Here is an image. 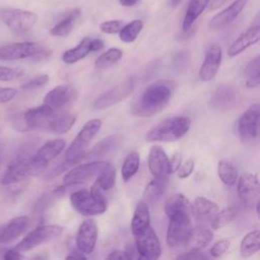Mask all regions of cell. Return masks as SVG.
<instances>
[{
    "mask_svg": "<svg viewBox=\"0 0 260 260\" xmlns=\"http://www.w3.org/2000/svg\"><path fill=\"white\" fill-rule=\"evenodd\" d=\"M50 77L48 74H41V75H38L29 80H27L25 83H23L21 85V88L23 90H34V89H37V88H40L44 85H46L49 81Z\"/></svg>",
    "mask_w": 260,
    "mask_h": 260,
    "instance_id": "obj_47",
    "label": "cell"
},
{
    "mask_svg": "<svg viewBox=\"0 0 260 260\" xmlns=\"http://www.w3.org/2000/svg\"><path fill=\"white\" fill-rule=\"evenodd\" d=\"M195 168V160L193 158H189L187 159L183 165L180 166V168L178 169V177L180 179H186L188 178L194 171Z\"/></svg>",
    "mask_w": 260,
    "mask_h": 260,
    "instance_id": "obj_50",
    "label": "cell"
},
{
    "mask_svg": "<svg viewBox=\"0 0 260 260\" xmlns=\"http://www.w3.org/2000/svg\"><path fill=\"white\" fill-rule=\"evenodd\" d=\"M29 217L20 215L11 218L8 222L0 226V245L9 244L18 239L27 230Z\"/></svg>",
    "mask_w": 260,
    "mask_h": 260,
    "instance_id": "obj_21",
    "label": "cell"
},
{
    "mask_svg": "<svg viewBox=\"0 0 260 260\" xmlns=\"http://www.w3.org/2000/svg\"><path fill=\"white\" fill-rule=\"evenodd\" d=\"M150 225V214L148 204L145 201H140L136 205L134 214L131 220V232L134 236L142 233Z\"/></svg>",
    "mask_w": 260,
    "mask_h": 260,
    "instance_id": "obj_28",
    "label": "cell"
},
{
    "mask_svg": "<svg viewBox=\"0 0 260 260\" xmlns=\"http://www.w3.org/2000/svg\"><path fill=\"white\" fill-rule=\"evenodd\" d=\"M58 198H59V196L53 190L51 192L44 193L35 202L34 211L35 212H43V211L47 210L48 208H50L54 204V202Z\"/></svg>",
    "mask_w": 260,
    "mask_h": 260,
    "instance_id": "obj_44",
    "label": "cell"
},
{
    "mask_svg": "<svg viewBox=\"0 0 260 260\" xmlns=\"http://www.w3.org/2000/svg\"><path fill=\"white\" fill-rule=\"evenodd\" d=\"M0 19L15 36L29 31L38 21V15L29 10L19 8H4L0 11Z\"/></svg>",
    "mask_w": 260,
    "mask_h": 260,
    "instance_id": "obj_6",
    "label": "cell"
},
{
    "mask_svg": "<svg viewBox=\"0 0 260 260\" xmlns=\"http://www.w3.org/2000/svg\"><path fill=\"white\" fill-rule=\"evenodd\" d=\"M115 181H116V169L111 162H109L106 166V168L101 172V174L96 177L92 185H94L102 191H108L114 187Z\"/></svg>",
    "mask_w": 260,
    "mask_h": 260,
    "instance_id": "obj_39",
    "label": "cell"
},
{
    "mask_svg": "<svg viewBox=\"0 0 260 260\" xmlns=\"http://www.w3.org/2000/svg\"><path fill=\"white\" fill-rule=\"evenodd\" d=\"M248 0H235L224 9L216 13L209 21V27L219 29L231 24L246 7Z\"/></svg>",
    "mask_w": 260,
    "mask_h": 260,
    "instance_id": "obj_20",
    "label": "cell"
},
{
    "mask_svg": "<svg viewBox=\"0 0 260 260\" xmlns=\"http://www.w3.org/2000/svg\"><path fill=\"white\" fill-rule=\"evenodd\" d=\"M98 225L93 219L88 218L82 221L75 237L77 250L83 254L92 253L98 241Z\"/></svg>",
    "mask_w": 260,
    "mask_h": 260,
    "instance_id": "obj_17",
    "label": "cell"
},
{
    "mask_svg": "<svg viewBox=\"0 0 260 260\" xmlns=\"http://www.w3.org/2000/svg\"><path fill=\"white\" fill-rule=\"evenodd\" d=\"M67 259H86V257L84 256V254L83 253H81V252H74L73 254H70V255H68L67 257H66Z\"/></svg>",
    "mask_w": 260,
    "mask_h": 260,
    "instance_id": "obj_58",
    "label": "cell"
},
{
    "mask_svg": "<svg viewBox=\"0 0 260 260\" xmlns=\"http://www.w3.org/2000/svg\"><path fill=\"white\" fill-rule=\"evenodd\" d=\"M51 51L46 49L42 44L37 42H20L3 45L0 47L1 61H15L29 59L34 62L47 60Z\"/></svg>",
    "mask_w": 260,
    "mask_h": 260,
    "instance_id": "obj_4",
    "label": "cell"
},
{
    "mask_svg": "<svg viewBox=\"0 0 260 260\" xmlns=\"http://www.w3.org/2000/svg\"><path fill=\"white\" fill-rule=\"evenodd\" d=\"M175 84L170 80H157L147 85L131 108L136 117H151L160 112L171 101Z\"/></svg>",
    "mask_w": 260,
    "mask_h": 260,
    "instance_id": "obj_1",
    "label": "cell"
},
{
    "mask_svg": "<svg viewBox=\"0 0 260 260\" xmlns=\"http://www.w3.org/2000/svg\"><path fill=\"white\" fill-rule=\"evenodd\" d=\"M143 28V21L141 19H133L132 21L124 24L120 29L119 38L123 43H133Z\"/></svg>",
    "mask_w": 260,
    "mask_h": 260,
    "instance_id": "obj_38",
    "label": "cell"
},
{
    "mask_svg": "<svg viewBox=\"0 0 260 260\" xmlns=\"http://www.w3.org/2000/svg\"><path fill=\"white\" fill-rule=\"evenodd\" d=\"M182 164V154L180 152H176L173 154L171 159H169L170 165V174H173L178 171Z\"/></svg>",
    "mask_w": 260,
    "mask_h": 260,
    "instance_id": "obj_52",
    "label": "cell"
},
{
    "mask_svg": "<svg viewBox=\"0 0 260 260\" xmlns=\"http://www.w3.org/2000/svg\"><path fill=\"white\" fill-rule=\"evenodd\" d=\"M80 15L81 10L79 8L72 9L66 16H64L50 29V34L54 37H67L72 31L74 24Z\"/></svg>",
    "mask_w": 260,
    "mask_h": 260,
    "instance_id": "obj_30",
    "label": "cell"
},
{
    "mask_svg": "<svg viewBox=\"0 0 260 260\" xmlns=\"http://www.w3.org/2000/svg\"><path fill=\"white\" fill-rule=\"evenodd\" d=\"M217 175L220 181L226 186H234L238 180V173L235 166L224 159L217 162Z\"/></svg>",
    "mask_w": 260,
    "mask_h": 260,
    "instance_id": "obj_37",
    "label": "cell"
},
{
    "mask_svg": "<svg viewBox=\"0 0 260 260\" xmlns=\"http://www.w3.org/2000/svg\"><path fill=\"white\" fill-rule=\"evenodd\" d=\"M135 87V79L133 77H129L123 82L115 85L108 91L101 94L92 105L94 110H104L115 106L116 104L127 99Z\"/></svg>",
    "mask_w": 260,
    "mask_h": 260,
    "instance_id": "obj_10",
    "label": "cell"
},
{
    "mask_svg": "<svg viewBox=\"0 0 260 260\" xmlns=\"http://www.w3.org/2000/svg\"><path fill=\"white\" fill-rule=\"evenodd\" d=\"M109 161L96 160L78 165L68 171L63 178V184H84L98 177Z\"/></svg>",
    "mask_w": 260,
    "mask_h": 260,
    "instance_id": "obj_14",
    "label": "cell"
},
{
    "mask_svg": "<svg viewBox=\"0 0 260 260\" xmlns=\"http://www.w3.org/2000/svg\"><path fill=\"white\" fill-rule=\"evenodd\" d=\"M24 121V125L27 131L31 130H47L56 115V111L44 104L39 107L30 108L21 113Z\"/></svg>",
    "mask_w": 260,
    "mask_h": 260,
    "instance_id": "obj_13",
    "label": "cell"
},
{
    "mask_svg": "<svg viewBox=\"0 0 260 260\" xmlns=\"http://www.w3.org/2000/svg\"><path fill=\"white\" fill-rule=\"evenodd\" d=\"M17 94V90L12 87H2L0 86V104H5L14 99Z\"/></svg>",
    "mask_w": 260,
    "mask_h": 260,
    "instance_id": "obj_51",
    "label": "cell"
},
{
    "mask_svg": "<svg viewBox=\"0 0 260 260\" xmlns=\"http://www.w3.org/2000/svg\"><path fill=\"white\" fill-rule=\"evenodd\" d=\"M135 248L144 259H158L161 255V246L154 230L149 225L142 233L134 236Z\"/></svg>",
    "mask_w": 260,
    "mask_h": 260,
    "instance_id": "obj_16",
    "label": "cell"
},
{
    "mask_svg": "<svg viewBox=\"0 0 260 260\" xmlns=\"http://www.w3.org/2000/svg\"><path fill=\"white\" fill-rule=\"evenodd\" d=\"M66 142L61 139H53L47 141L37 151L32 153L28 160V174L30 176H38L43 173L49 164L54 160L65 148Z\"/></svg>",
    "mask_w": 260,
    "mask_h": 260,
    "instance_id": "obj_5",
    "label": "cell"
},
{
    "mask_svg": "<svg viewBox=\"0 0 260 260\" xmlns=\"http://www.w3.org/2000/svg\"><path fill=\"white\" fill-rule=\"evenodd\" d=\"M70 202L73 208L85 216H94L104 213L107 209L106 198L95 197L86 189H76L70 193Z\"/></svg>",
    "mask_w": 260,
    "mask_h": 260,
    "instance_id": "obj_7",
    "label": "cell"
},
{
    "mask_svg": "<svg viewBox=\"0 0 260 260\" xmlns=\"http://www.w3.org/2000/svg\"><path fill=\"white\" fill-rule=\"evenodd\" d=\"M231 247V241L229 239H222L217 241L209 250V253L211 257L213 258H219L223 256Z\"/></svg>",
    "mask_w": 260,
    "mask_h": 260,
    "instance_id": "obj_48",
    "label": "cell"
},
{
    "mask_svg": "<svg viewBox=\"0 0 260 260\" xmlns=\"http://www.w3.org/2000/svg\"><path fill=\"white\" fill-rule=\"evenodd\" d=\"M210 0H190L183 18V29L188 30L195 20L204 12Z\"/></svg>",
    "mask_w": 260,
    "mask_h": 260,
    "instance_id": "obj_32",
    "label": "cell"
},
{
    "mask_svg": "<svg viewBox=\"0 0 260 260\" xmlns=\"http://www.w3.org/2000/svg\"><path fill=\"white\" fill-rule=\"evenodd\" d=\"M260 40V26L252 25L245 32L241 34L228 48V56L233 58L240 55L249 47L257 44Z\"/></svg>",
    "mask_w": 260,
    "mask_h": 260,
    "instance_id": "obj_22",
    "label": "cell"
},
{
    "mask_svg": "<svg viewBox=\"0 0 260 260\" xmlns=\"http://www.w3.org/2000/svg\"><path fill=\"white\" fill-rule=\"evenodd\" d=\"M260 61L259 56L252 59L244 69V75L247 77L246 86L249 88H255L260 83Z\"/></svg>",
    "mask_w": 260,
    "mask_h": 260,
    "instance_id": "obj_40",
    "label": "cell"
},
{
    "mask_svg": "<svg viewBox=\"0 0 260 260\" xmlns=\"http://www.w3.org/2000/svg\"><path fill=\"white\" fill-rule=\"evenodd\" d=\"M236 102V93L229 85H220L216 88L211 96L210 104L218 111H225L230 107H233Z\"/></svg>",
    "mask_w": 260,
    "mask_h": 260,
    "instance_id": "obj_27",
    "label": "cell"
},
{
    "mask_svg": "<svg viewBox=\"0 0 260 260\" xmlns=\"http://www.w3.org/2000/svg\"><path fill=\"white\" fill-rule=\"evenodd\" d=\"M148 168L153 177H168L170 175L169 157L160 146L154 145L150 148Z\"/></svg>",
    "mask_w": 260,
    "mask_h": 260,
    "instance_id": "obj_23",
    "label": "cell"
},
{
    "mask_svg": "<svg viewBox=\"0 0 260 260\" xmlns=\"http://www.w3.org/2000/svg\"><path fill=\"white\" fill-rule=\"evenodd\" d=\"M259 230L249 232L244 236L240 244V254L244 258H249L259 251Z\"/></svg>",
    "mask_w": 260,
    "mask_h": 260,
    "instance_id": "obj_34",
    "label": "cell"
},
{
    "mask_svg": "<svg viewBox=\"0 0 260 260\" xmlns=\"http://www.w3.org/2000/svg\"><path fill=\"white\" fill-rule=\"evenodd\" d=\"M238 210L234 206H229L220 211H217L211 219V226L213 230H219L228 225L237 216Z\"/></svg>",
    "mask_w": 260,
    "mask_h": 260,
    "instance_id": "obj_41",
    "label": "cell"
},
{
    "mask_svg": "<svg viewBox=\"0 0 260 260\" xmlns=\"http://www.w3.org/2000/svg\"><path fill=\"white\" fill-rule=\"evenodd\" d=\"M182 1L183 0H169V3H170V5L172 7H177V6H179L181 4Z\"/></svg>",
    "mask_w": 260,
    "mask_h": 260,
    "instance_id": "obj_60",
    "label": "cell"
},
{
    "mask_svg": "<svg viewBox=\"0 0 260 260\" xmlns=\"http://www.w3.org/2000/svg\"><path fill=\"white\" fill-rule=\"evenodd\" d=\"M90 38L85 37L74 48L66 50L62 54V61L71 65L85 58L90 53Z\"/></svg>",
    "mask_w": 260,
    "mask_h": 260,
    "instance_id": "obj_31",
    "label": "cell"
},
{
    "mask_svg": "<svg viewBox=\"0 0 260 260\" xmlns=\"http://www.w3.org/2000/svg\"><path fill=\"white\" fill-rule=\"evenodd\" d=\"M104 48V42L102 39L90 40V52H98Z\"/></svg>",
    "mask_w": 260,
    "mask_h": 260,
    "instance_id": "obj_57",
    "label": "cell"
},
{
    "mask_svg": "<svg viewBox=\"0 0 260 260\" xmlns=\"http://www.w3.org/2000/svg\"><path fill=\"white\" fill-rule=\"evenodd\" d=\"M125 253H126L128 259H134V258H138V257L140 258V256H139V254H138V252L135 248V245H132L131 243L126 246Z\"/></svg>",
    "mask_w": 260,
    "mask_h": 260,
    "instance_id": "obj_56",
    "label": "cell"
},
{
    "mask_svg": "<svg viewBox=\"0 0 260 260\" xmlns=\"http://www.w3.org/2000/svg\"><path fill=\"white\" fill-rule=\"evenodd\" d=\"M123 52L118 48H110L103 54H101L94 61V67L98 69H104L111 65H114L121 60Z\"/></svg>",
    "mask_w": 260,
    "mask_h": 260,
    "instance_id": "obj_42",
    "label": "cell"
},
{
    "mask_svg": "<svg viewBox=\"0 0 260 260\" xmlns=\"http://www.w3.org/2000/svg\"><path fill=\"white\" fill-rule=\"evenodd\" d=\"M218 211V205L203 196H198L192 203V213L198 221L206 222L213 218Z\"/></svg>",
    "mask_w": 260,
    "mask_h": 260,
    "instance_id": "obj_24",
    "label": "cell"
},
{
    "mask_svg": "<svg viewBox=\"0 0 260 260\" xmlns=\"http://www.w3.org/2000/svg\"><path fill=\"white\" fill-rule=\"evenodd\" d=\"M189 63V54L186 51L179 52L174 56L173 59V66L178 70V71H183L186 69Z\"/></svg>",
    "mask_w": 260,
    "mask_h": 260,
    "instance_id": "obj_49",
    "label": "cell"
},
{
    "mask_svg": "<svg viewBox=\"0 0 260 260\" xmlns=\"http://www.w3.org/2000/svg\"><path fill=\"white\" fill-rule=\"evenodd\" d=\"M3 259L5 260H18L23 258V255L21 254L20 251H18L17 249L13 248V249H8L3 253Z\"/></svg>",
    "mask_w": 260,
    "mask_h": 260,
    "instance_id": "obj_53",
    "label": "cell"
},
{
    "mask_svg": "<svg viewBox=\"0 0 260 260\" xmlns=\"http://www.w3.org/2000/svg\"><path fill=\"white\" fill-rule=\"evenodd\" d=\"M87 156H88V152L83 151V152H81V153H79L77 155H74V156H71V157H66V159L63 162H61L56 168H54L50 173L47 174L46 177L47 178H53V177L59 176L62 173H64L65 171H69L74 166L78 165L81 160H83Z\"/></svg>",
    "mask_w": 260,
    "mask_h": 260,
    "instance_id": "obj_43",
    "label": "cell"
},
{
    "mask_svg": "<svg viewBox=\"0 0 260 260\" xmlns=\"http://www.w3.org/2000/svg\"><path fill=\"white\" fill-rule=\"evenodd\" d=\"M222 59V51L219 46L211 45L204 56V60L199 69V78L203 82L211 81L217 74Z\"/></svg>",
    "mask_w": 260,
    "mask_h": 260,
    "instance_id": "obj_19",
    "label": "cell"
},
{
    "mask_svg": "<svg viewBox=\"0 0 260 260\" xmlns=\"http://www.w3.org/2000/svg\"><path fill=\"white\" fill-rule=\"evenodd\" d=\"M107 259H117V260H124V259H128L125 251L122 250H114L112 251L108 256Z\"/></svg>",
    "mask_w": 260,
    "mask_h": 260,
    "instance_id": "obj_55",
    "label": "cell"
},
{
    "mask_svg": "<svg viewBox=\"0 0 260 260\" xmlns=\"http://www.w3.org/2000/svg\"><path fill=\"white\" fill-rule=\"evenodd\" d=\"M124 25V21L120 19H111V20H106L100 24V29L104 34L108 35H114L118 34L122 26Z\"/></svg>",
    "mask_w": 260,
    "mask_h": 260,
    "instance_id": "obj_46",
    "label": "cell"
},
{
    "mask_svg": "<svg viewBox=\"0 0 260 260\" xmlns=\"http://www.w3.org/2000/svg\"><path fill=\"white\" fill-rule=\"evenodd\" d=\"M120 140H121V137L118 134H112L103 138L93 146L90 152H88V156L99 158L111 153L118 147Z\"/></svg>",
    "mask_w": 260,
    "mask_h": 260,
    "instance_id": "obj_33",
    "label": "cell"
},
{
    "mask_svg": "<svg viewBox=\"0 0 260 260\" xmlns=\"http://www.w3.org/2000/svg\"><path fill=\"white\" fill-rule=\"evenodd\" d=\"M165 213L168 217L178 213L192 214V204L183 194H174L165 202Z\"/></svg>",
    "mask_w": 260,
    "mask_h": 260,
    "instance_id": "obj_29",
    "label": "cell"
},
{
    "mask_svg": "<svg viewBox=\"0 0 260 260\" xmlns=\"http://www.w3.org/2000/svg\"><path fill=\"white\" fill-rule=\"evenodd\" d=\"M63 233V228L58 224H44L29 232L14 248L20 252L29 251L46 242H49Z\"/></svg>",
    "mask_w": 260,
    "mask_h": 260,
    "instance_id": "obj_9",
    "label": "cell"
},
{
    "mask_svg": "<svg viewBox=\"0 0 260 260\" xmlns=\"http://www.w3.org/2000/svg\"><path fill=\"white\" fill-rule=\"evenodd\" d=\"M168 185V177H154V179L145 186L143 192V201H145L147 204L157 202L167 191Z\"/></svg>",
    "mask_w": 260,
    "mask_h": 260,
    "instance_id": "obj_26",
    "label": "cell"
},
{
    "mask_svg": "<svg viewBox=\"0 0 260 260\" xmlns=\"http://www.w3.org/2000/svg\"><path fill=\"white\" fill-rule=\"evenodd\" d=\"M191 120L187 116H174L165 119L145 136L148 142H172L181 139L190 129Z\"/></svg>",
    "mask_w": 260,
    "mask_h": 260,
    "instance_id": "obj_2",
    "label": "cell"
},
{
    "mask_svg": "<svg viewBox=\"0 0 260 260\" xmlns=\"http://www.w3.org/2000/svg\"><path fill=\"white\" fill-rule=\"evenodd\" d=\"M178 259H203L205 258L204 255L200 253V251L197 252H185L184 254H181L177 257Z\"/></svg>",
    "mask_w": 260,
    "mask_h": 260,
    "instance_id": "obj_54",
    "label": "cell"
},
{
    "mask_svg": "<svg viewBox=\"0 0 260 260\" xmlns=\"http://www.w3.org/2000/svg\"><path fill=\"white\" fill-rule=\"evenodd\" d=\"M36 144L35 141H28L15 151L1 177L2 185H14L29 177L28 160L35 152Z\"/></svg>",
    "mask_w": 260,
    "mask_h": 260,
    "instance_id": "obj_3",
    "label": "cell"
},
{
    "mask_svg": "<svg viewBox=\"0 0 260 260\" xmlns=\"http://www.w3.org/2000/svg\"><path fill=\"white\" fill-rule=\"evenodd\" d=\"M240 202L246 209H253L259 202L260 186L256 174H245L240 177L237 185Z\"/></svg>",
    "mask_w": 260,
    "mask_h": 260,
    "instance_id": "obj_11",
    "label": "cell"
},
{
    "mask_svg": "<svg viewBox=\"0 0 260 260\" xmlns=\"http://www.w3.org/2000/svg\"><path fill=\"white\" fill-rule=\"evenodd\" d=\"M259 104L251 105L239 118L238 130L243 142H249L257 138L259 132Z\"/></svg>",
    "mask_w": 260,
    "mask_h": 260,
    "instance_id": "obj_15",
    "label": "cell"
},
{
    "mask_svg": "<svg viewBox=\"0 0 260 260\" xmlns=\"http://www.w3.org/2000/svg\"><path fill=\"white\" fill-rule=\"evenodd\" d=\"M76 121V116L72 114H58L56 113L53 118L48 131L56 134H64L68 132Z\"/></svg>",
    "mask_w": 260,
    "mask_h": 260,
    "instance_id": "obj_35",
    "label": "cell"
},
{
    "mask_svg": "<svg viewBox=\"0 0 260 260\" xmlns=\"http://www.w3.org/2000/svg\"><path fill=\"white\" fill-rule=\"evenodd\" d=\"M212 238L213 234L210 230L201 226L195 229L192 228L184 248L187 250V252L201 251L204 247L207 246V244H209Z\"/></svg>",
    "mask_w": 260,
    "mask_h": 260,
    "instance_id": "obj_25",
    "label": "cell"
},
{
    "mask_svg": "<svg viewBox=\"0 0 260 260\" xmlns=\"http://www.w3.org/2000/svg\"><path fill=\"white\" fill-rule=\"evenodd\" d=\"M140 166V157L138 152L131 151L125 157L122 168H121V175L124 182L130 181L134 175L138 172Z\"/></svg>",
    "mask_w": 260,
    "mask_h": 260,
    "instance_id": "obj_36",
    "label": "cell"
},
{
    "mask_svg": "<svg viewBox=\"0 0 260 260\" xmlns=\"http://www.w3.org/2000/svg\"><path fill=\"white\" fill-rule=\"evenodd\" d=\"M23 75V70L17 67L0 66V81H12Z\"/></svg>",
    "mask_w": 260,
    "mask_h": 260,
    "instance_id": "obj_45",
    "label": "cell"
},
{
    "mask_svg": "<svg viewBox=\"0 0 260 260\" xmlns=\"http://www.w3.org/2000/svg\"><path fill=\"white\" fill-rule=\"evenodd\" d=\"M214 1V3L215 4H217V5H220V3L223 1V0H213Z\"/></svg>",
    "mask_w": 260,
    "mask_h": 260,
    "instance_id": "obj_61",
    "label": "cell"
},
{
    "mask_svg": "<svg viewBox=\"0 0 260 260\" xmlns=\"http://www.w3.org/2000/svg\"><path fill=\"white\" fill-rule=\"evenodd\" d=\"M78 96L77 90L71 85H58L51 89L44 98V104L55 111L71 105Z\"/></svg>",
    "mask_w": 260,
    "mask_h": 260,
    "instance_id": "obj_18",
    "label": "cell"
},
{
    "mask_svg": "<svg viewBox=\"0 0 260 260\" xmlns=\"http://www.w3.org/2000/svg\"><path fill=\"white\" fill-rule=\"evenodd\" d=\"M138 0H119L120 4L122 6H125V7H131V6H134L136 3H137Z\"/></svg>",
    "mask_w": 260,
    "mask_h": 260,
    "instance_id": "obj_59",
    "label": "cell"
},
{
    "mask_svg": "<svg viewBox=\"0 0 260 260\" xmlns=\"http://www.w3.org/2000/svg\"><path fill=\"white\" fill-rule=\"evenodd\" d=\"M192 230L191 214L178 213L169 217L167 243L171 249H180L185 246Z\"/></svg>",
    "mask_w": 260,
    "mask_h": 260,
    "instance_id": "obj_8",
    "label": "cell"
},
{
    "mask_svg": "<svg viewBox=\"0 0 260 260\" xmlns=\"http://www.w3.org/2000/svg\"><path fill=\"white\" fill-rule=\"evenodd\" d=\"M101 127L102 121L100 119H90L87 121L67 147L65 157H71L83 152L93 137L99 133Z\"/></svg>",
    "mask_w": 260,
    "mask_h": 260,
    "instance_id": "obj_12",
    "label": "cell"
}]
</instances>
